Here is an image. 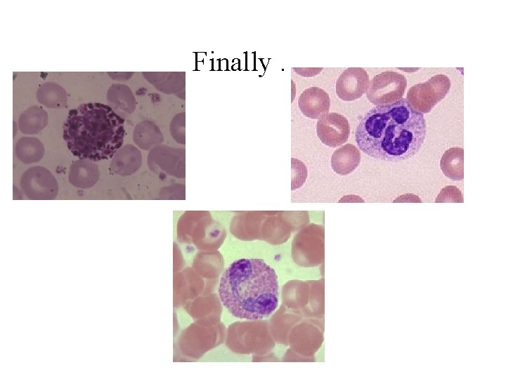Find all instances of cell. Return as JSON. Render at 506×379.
Returning <instances> with one entry per match:
<instances>
[{
    "instance_id": "cell-1",
    "label": "cell",
    "mask_w": 506,
    "mask_h": 379,
    "mask_svg": "<svg viewBox=\"0 0 506 379\" xmlns=\"http://www.w3.org/2000/svg\"><path fill=\"white\" fill-rule=\"evenodd\" d=\"M426 133L423 114L402 98L370 109L358 123L355 139L359 149L372 158L401 161L420 151Z\"/></svg>"
},
{
    "instance_id": "cell-2",
    "label": "cell",
    "mask_w": 506,
    "mask_h": 379,
    "mask_svg": "<svg viewBox=\"0 0 506 379\" xmlns=\"http://www.w3.org/2000/svg\"><path fill=\"white\" fill-rule=\"evenodd\" d=\"M275 270L264 260L242 258L222 274L219 295L222 305L234 317L258 320L271 315L278 305Z\"/></svg>"
},
{
    "instance_id": "cell-3",
    "label": "cell",
    "mask_w": 506,
    "mask_h": 379,
    "mask_svg": "<svg viewBox=\"0 0 506 379\" xmlns=\"http://www.w3.org/2000/svg\"><path fill=\"white\" fill-rule=\"evenodd\" d=\"M124 122L107 105L84 103L70 110L63 137L70 152L79 159L107 160L123 143Z\"/></svg>"
},
{
    "instance_id": "cell-4",
    "label": "cell",
    "mask_w": 506,
    "mask_h": 379,
    "mask_svg": "<svg viewBox=\"0 0 506 379\" xmlns=\"http://www.w3.org/2000/svg\"><path fill=\"white\" fill-rule=\"evenodd\" d=\"M450 87L451 81L448 76L436 74L425 82L411 86L406 100L415 111L426 114L446 98Z\"/></svg>"
},
{
    "instance_id": "cell-5",
    "label": "cell",
    "mask_w": 506,
    "mask_h": 379,
    "mask_svg": "<svg viewBox=\"0 0 506 379\" xmlns=\"http://www.w3.org/2000/svg\"><path fill=\"white\" fill-rule=\"evenodd\" d=\"M407 87L406 77L388 70L375 75L369 81L366 95L373 105H390L403 98Z\"/></svg>"
},
{
    "instance_id": "cell-6",
    "label": "cell",
    "mask_w": 506,
    "mask_h": 379,
    "mask_svg": "<svg viewBox=\"0 0 506 379\" xmlns=\"http://www.w3.org/2000/svg\"><path fill=\"white\" fill-rule=\"evenodd\" d=\"M20 188L31 200H52L58 192V184L47 168L36 166L27 169L21 176Z\"/></svg>"
},
{
    "instance_id": "cell-7",
    "label": "cell",
    "mask_w": 506,
    "mask_h": 379,
    "mask_svg": "<svg viewBox=\"0 0 506 379\" xmlns=\"http://www.w3.org/2000/svg\"><path fill=\"white\" fill-rule=\"evenodd\" d=\"M316 132L318 138L324 145L330 147H337L348 140L350 125L344 115L327 112L318 119Z\"/></svg>"
},
{
    "instance_id": "cell-8",
    "label": "cell",
    "mask_w": 506,
    "mask_h": 379,
    "mask_svg": "<svg viewBox=\"0 0 506 379\" xmlns=\"http://www.w3.org/2000/svg\"><path fill=\"white\" fill-rule=\"evenodd\" d=\"M369 76L362 67H349L339 75L336 81V93L344 101L361 98L367 90Z\"/></svg>"
},
{
    "instance_id": "cell-9",
    "label": "cell",
    "mask_w": 506,
    "mask_h": 379,
    "mask_svg": "<svg viewBox=\"0 0 506 379\" xmlns=\"http://www.w3.org/2000/svg\"><path fill=\"white\" fill-rule=\"evenodd\" d=\"M298 105L304 116L310 119H318L322 115L328 112L330 100L327 93L323 88L311 86L300 94Z\"/></svg>"
},
{
    "instance_id": "cell-10",
    "label": "cell",
    "mask_w": 506,
    "mask_h": 379,
    "mask_svg": "<svg viewBox=\"0 0 506 379\" xmlns=\"http://www.w3.org/2000/svg\"><path fill=\"white\" fill-rule=\"evenodd\" d=\"M100 176L96 163L89 159H78L70 165L68 180L75 187L88 189L98 182Z\"/></svg>"
},
{
    "instance_id": "cell-11",
    "label": "cell",
    "mask_w": 506,
    "mask_h": 379,
    "mask_svg": "<svg viewBox=\"0 0 506 379\" xmlns=\"http://www.w3.org/2000/svg\"><path fill=\"white\" fill-rule=\"evenodd\" d=\"M361 161L359 149L352 144H346L336 149L331 157L332 169L337 174L346 175L353 172Z\"/></svg>"
},
{
    "instance_id": "cell-12",
    "label": "cell",
    "mask_w": 506,
    "mask_h": 379,
    "mask_svg": "<svg viewBox=\"0 0 506 379\" xmlns=\"http://www.w3.org/2000/svg\"><path fill=\"white\" fill-rule=\"evenodd\" d=\"M48 121V114L42 107L31 106L20 114L18 128L23 134L34 135L42 131Z\"/></svg>"
},
{
    "instance_id": "cell-13",
    "label": "cell",
    "mask_w": 506,
    "mask_h": 379,
    "mask_svg": "<svg viewBox=\"0 0 506 379\" xmlns=\"http://www.w3.org/2000/svg\"><path fill=\"white\" fill-rule=\"evenodd\" d=\"M440 167L443 173L452 180L464 178V149L460 147H450L442 155Z\"/></svg>"
},
{
    "instance_id": "cell-14",
    "label": "cell",
    "mask_w": 506,
    "mask_h": 379,
    "mask_svg": "<svg viewBox=\"0 0 506 379\" xmlns=\"http://www.w3.org/2000/svg\"><path fill=\"white\" fill-rule=\"evenodd\" d=\"M17 158L24 164H30L39 161L44 154L43 143L36 137L20 138L15 146Z\"/></svg>"
},
{
    "instance_id": "cell-15",
    "label": "cell",
    "mask_w": 506,
    "mask_h": 379,
    "mask_svg": "<svg viewBox=\"0 0 506 379\" xmlns=\"http://www.w3.org/2000/svg\"><path fill=\"white\" fill-rule=\"evenodd\" d=\"M37 99L46 107L53 109L63 107L67 101L65 88L54 82L42 84L37 91Z\"/></svg>"
},
{
    "instance_id": "cell-16",
    "label": "cell",
    "mask_w": 506,
    "mask_h": 379,
    "mask_svg": "<svg viewBox=\"0 0 506 379\" xmlns=\"http://www.w3.org/2000/svg\"><path fill=\"white\" fill-rule=\"evenodd\" d=\"M106 98L116 109L130 112L135 108V98L126 85H111L107 91Z\"/></svg>"
},
{
    "instance_id": "cell-17",
    "label": "cell",
    "mask_w": 506,
    "mask_h": 379,
    "mask_svg": "<svg viewBox=\"0 0 506 379\" xmlns=\"http://www.w3.org/2000/svg\"><path fill=\"white\" fill-rule=\"evenodd\" d=\"M140 161V154L136 148L126 145L119 148L114 155L110 169L117 174L124 175Z\"/></svg>"
},
{
    "instance_id": "cell-18",
    "label": "cell",
    "mask_w": 506,
    "mask_h": 379,
    "mask_svg": "<svg viewBox=\"0 0 506 379\" xmlns=\"http://www.w3.org/2000/svg\"><path fill=\"white\" fill-rule=\"evenodd\" d=\"M435 202H463L461 191L455 186H446L443 188L435 199Z\"/></svg>"
},
{
    "instance_id": "cell-19",
    "label": "cell",
    "mask_w": 506,
    "mask_h": 379,
    "mask_svg": "<svg viewBox=\"0 0 506 379\" xmlns=\"http://www.w3.org/2000/svg\"><path fill=\"white\" fill-rule=\"evenodd\" d=\"M107 74H108V75H109V77H110L111 79H114V80H123V79H128L129 77H130V76H131L133 73H126V72H124H124H107Z\"/></svg>"
}]
</instances>
